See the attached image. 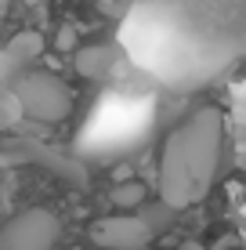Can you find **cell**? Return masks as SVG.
Masks as SVG:
<instances>
[{
	"label": "cell",
	"mask_w": 246,
	"mask_h": 250,
	"mask_svg": "<svg viewBox=\"0 0 246 250\" xmlns=\"http://www.w3.org/2000/svg\"><path fill=\"white\" fill-rule=\"evenodd\" d=\"M225 145V113L217 105H203L189 113L167 134L159 152V196L167 210H189L207 200L221 167Z\"/></svg>",
	"instance_id": "cell-1"
},
{
	"label": "cell",
	"mask_w": 246,
	"mask_h": 250,
	"mask_svg": "<svg viewBox=\"0 0 246 250\" xmlns=\"http://www.w3.org/2000/svg\"><path fill=\"white\" fill-rule=\"evenodd\" d=\"M11 91L19 98L22 113L37 124H62L73 113V91L65 80H58L47 69H25L11 80Z\"/></svg>",
	"instance_id": "cell-2"
},
{
	"label": "cell",
	"mask_w": 246,
	"mask_h": 250,
	"mask_svg": "<svg viewBox=\"0 0 246 250\" xmlns=\"http://www.w3.org/2000/svg\"><path fill=\"white\" fill-rule=\"evenodd\" d=\"M58 236H62V221L44 207H33L0 229V250H55Z\"/></svg>",
	"instance_id": "cell-3"
},
{
	"label": "cell",
	"mask_w": 246,
	"mask_h": 250,
	"mask_svg": "<svg viewBox=\"0 0 246 250\" xmlns=\"http://www.w3.org/2000/svg\"><path fill=\"white\" fill-rule=\"evenodd\" d=\"M152 214H120V218H101L91 225V239L105 250H138L156 236Z\"/></svg>",
	"instance_id": "cell-4"
},
{
	"label": "cell",
	"mask_w": 246,
	"mask_h": 250,
	"mask_svg": "<svg viewBox=\"0 0 246 250\" xmlns=\"http://www.w3.org/2000/svg\"><path fill=\"white\" fill-rule=\"evenodd\" d=\"M40 51H44V37L33 29L19 33V37H11V44L7 51L0 55V62H4V76L7 80H15L19 73H25V65L33 62V58H40Z\"/></svg>",
	"instance_id": "cell-5"
},
{
	"label": "cell",
	"mask_w": 246,
	"mask_h": 250,
	"mask_svg": "<svg viewBox=\"0 0 246 250\" xmlns=\"http://www.w3.org/2000/svg\"><path fill=\"white\" fill-rule=\"evenodd\" d=\"M109 69H113V51H109L105 44H91V47L76 51V73L80 76L101 80V76H109Z\"/></svg>",
	"instance_id": "cell-6"
},
{
	"label": "cell",
	"mask_w": 246,
	"mask_h": 250,
	"mask_svg": "<svg viewBox=\"0 0 246 250\" xmlns=\"http://www.w3.org/2000/svg\"><path fill=\"white\" fill-rule=\"evenodd\" d=\"M22 105H19V98H15V91H11V80L4 76V62H0V124L4 127H15L22 120Z\"/></svg>",
	"instance_id": "cell-7"
},
{
	"label": "cell",
	"mask_w": 246,
	"mask_h": 250,
	"mask_svg": "<svg viewBox=\"0 0 246 250\" xmlns=\"http://www.w3.org/2000/svg\"><path fill=\"white\" fill-rule=\"evenodd\" d=\"M109 200L116 207H123V210H138V207L145 203V185L141 182H120V185H113Z\"/></svg>",
	"instance_id": "cell-8"
},
{
	"label": "cell",
	"mask_w": 246,
	"mask_h": 250,
	"mask_svg": "<svg viewBox=\"0 0 246 250\" xmlns=\"http://www.w3.org/2000/svg\"><path fill=\"white\" fill-rule=\"evenodd\" d=\"M73 44H76V29H73V25H65V29L58 33V47H62V51H73Z\"/></svg>",
	"instance_id": "cell-9"
},
{
	"label": "cell",
	"mask_w": 246,
	"mask_h": 250,
	"mask_svg": "<svg viewBox=\"0 0 246 250\" xmlns=\"http://www.w3.org/2000/svg\"><path fill=\"white\" fill-rule=\"evenodd\" d=\"M177 250H207V247H203V243H181Z\"/></svg>",
	"instance_id": "cell-10"
},
{
	"label": "cell",
	"mask_w": 246,
	"mask_h": 250,
	"mask_svg": "<svg viewBox=\"0 0 246 250\" xmlns=\"http://www.w3.org/2000/svg\"><path fill=\"white\" fill-rule=\"evenodd\" d=\"M25 4H29V7H40V4H47V0H25Z\"/></svg>",
	"instance_id": "cell-11"
},
{
	"label": "cell",
	"mask_w": 246,
	"mask_h": 250,
	"mask_svg": "<svg viewBox=\"0 0 246 250\" xmlns=\"http://www.w3.org/2000/svg\"><path fill=\"white\" fill-rule=\"evenodd\" d=\"M7 11V0H0V15H4Z\"/></svg>",
	"instance_id": "cell-12"
},
{
	"label": "cell",
	"mask_w": 246,
	"mask_h": 250,
	"mask_svg": "<svg viewBox=\"0 0 246 250\" xmlns=\"http://www.w3.org/2000/svg\"><path fill=\"white\" fill-rule=\"evenodd\" d=\"M0 214H4V196H0Z\"/></svg>",
	"instance_id": "cell-13"
}]
</instances>
